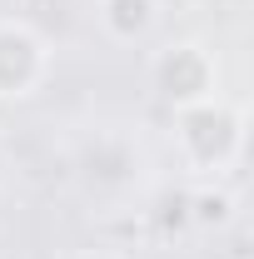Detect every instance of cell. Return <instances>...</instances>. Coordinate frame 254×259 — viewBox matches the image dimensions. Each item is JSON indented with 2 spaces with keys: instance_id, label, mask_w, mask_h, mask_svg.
<instances>
[{
  "instance_id": "obj_5",
  "label": "cell",
  "mask_w": 254,
  "mask_h": 259,
  "mask_svg": "<svg viewBox=\"0 0 254 259\" xmlns=\"http://www.w3.org/2000/svg\"><path fill=\"white\" fill-rule=\"evenodd\" d=\"M85 259H115V254H85Z\"/></svg>"
},
{
  "instance_id": "obj_3",
  "label": "cell",
  "mask_w": 254,
  "mask_h": 259,
  "mask_svg": "<svg viewBox=\"0 0 254 259\" xmlns=\"http://www.w3.org/2000/svg\"><path fill=\"white\" fill-rule=\"evenodd\" d=\"M150 75H155V90L175 110L215 95V60L199 45H170V50H159L155 65H150Z\"/></svg>"
},
{
  "instance_id": "obj_2",
  "label": "cell",
  "mask_w": 254,
  "mask_h": 259,
  "mask_svg": "<svg viewBox=\"0 0 254 259\" xmlns=\"http://www.w3.org/2000/svg\"><path fill=\"white\" fill-rule=\"evenodd\" d=\"M50 70L45 40L25 20H0V100H25Z\"/></svg>"
},
{
  "instance_id": "obj_4",
  "label": "cell",
  "mask_w": 254,
  "mask_h": 259,
  "mask_svg": "<svg viewBox=\"0 0 254 259\" xmlns=\"http://www.w3.org/2000/svg\"><path fill=\"white\" fill-rule=\"evenodd\" d=\"M100 25L120 45H140L159 25V0H100Z\"/></svg>"
},
{
  "instance_id": "obj_6",
  "label": "cell",
  "mask_w": 254,
  "mask_h": 259,
  "mask_svg": "<svg viewBox=\"0 0 254 259\" xmlns=\"http://www.w3.org/2000/svg\"><path fill=\"white\" fill-rule=\"evenodd\" d=\"M0 169H5V164H0Z\"/></svg>"
},
{
  "instance_id": "obj_1",
  "label": "cell",
  "mask_w": 254,
  "mask_h": 259,
  "mask_svg": "<svg viewBox=\"0 0 254 259\" xmlns=\"http://www.w3.org/2000/svg\"><path fill=\"white\" fill-rule=\"evenodd\" d=\"M175 140H180V155L194 169H215L220 175L224 164L239 160L244 120L220 95H209V100H194V105H180L175 110Z\"/></svg>"
}]
</instances>
